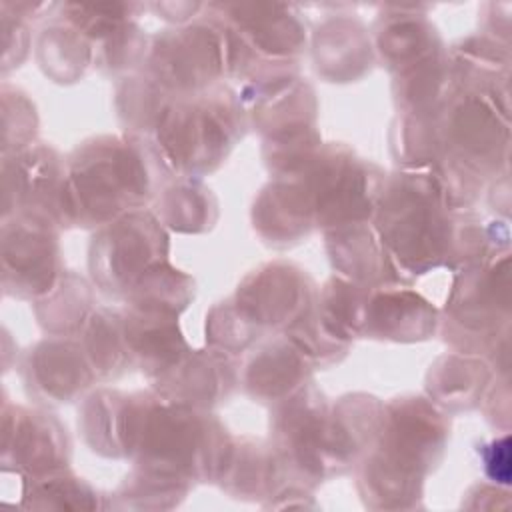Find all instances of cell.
Segmentation results:
<instances>
[{
	"label": "cell",
	"mask_w": 512,
	"mask_h": 512,
	"mask_svg": "<svg viewBox=\"0 0 512 512\" xmlns=\"http://www.w3.org/2000/svg\"><path fill=\"white\" fill-rule=\"evenodd\" d=\"M156 164H164L158 150L130 136H104L76 148L66 164L60 224L104 226L136 212L154 196Z\"/></svg>",
	"instance_id": "6da1fadb"
},
{
	"label": "cell",
	"mask_w": 512,
	"mask_h": 512,
	"mask_svg": "<svg viewBox=\"0 0 512 512\" xmlns=\"http://www.w3.org/2000/svg\"><path fill=\"white\" fill-rule=\"evenodd\" d=\"M444 418L422 398L384 408L378 444L362 464L360 490L372 508H412L422 498L426 472L446 442Z\"/></svg>",
	"instance_id": "7a4b0ae2"
},
{
	"label": "cell",
	"mask_w": 512,
	"mask_h": 512,
	"mask_svg": "<svg viewBox=\"0 0 512 512\" xmlns=\"http://www.w3.org/2000/svg\"><path fill=\"white\" fill-rule=\"evenodd\" d=\"M376 208L378 236L406 270L420 274L452 256L456 228L438 182L428 174L390 180Z\"/></svg>",
	"instance_id": "3957f363"
},
{
	"label": "cell",
	"mask_w": 512,
	"mask_h": 512,
	"mask_svg": "<svg viewBox=\"0 0 512 512\" xmlns=\"http://www.w3.org/2000/svg\"><path fill=\"white\" fill-rule=\"evenodd\" d=\"M240 104L226 90H208L166 102L154 132L166 168L210 172L226 158L242 128Z\"/></svg>",
	"instance_id": "277c9868"
},
{
	"label": "cell",
	"mask_w": 512,
	"mask_h": 512,
	"mask_svg": "<svg viewBox=\"0 0 512 512\" xmlns=\"http://www.w3.org/2000/svg\"><path fill=\"white\" fill-rule=\"evenodd\" d=\"M168 236L146 212H128L102 226L90 246L96 284L114 296H128L134 284L158 262H166Z\"/></svg>",
	"instance_id": "5b68a950"
},
{
	"label": "cell",
	"mask_w": 512,
	"mask_h": 512,
	"mask_svg": "<svg viewBox=\"0 0 512 512\" xmlns=\"http://www.w3.org/2000/svg\"><path fill=\"white\" fill-rule=\"evenodd\" d=\"M508 252L490 264H468L454 284L450 322L456 334H466L464 346H486L508 322L510 310Z\"/></svg>",
	"instance_id": "8992f818"
},
{
	"label": "cell",
	"mask_w": 512,
	"mask_h": 512,
	"mask_svg": "<svg viewBox=\"0 0 512 512\" xmlns=\"http://www.w3.org/2000/svg\"><path fill=\"white\" fill-rule=\"evenodd\" d=\"M312 282L288 264H270L244 280L232 300L240 316L256 330L294 328L310 314Z\"/></svg>",
	"instance_id": "52a82bcc"
},
{
	"label": "cell",
	"mask_w": 512,
	"mask_h": 512,
	"mask_svg": "<svg viewBox=\"0 0 512 512\" xmlns=\"http://www.w3.org/2000/svg\"><path fill=\"white\" fill-rule=\"evenodd\" d=\"M14 238L4 232V280L14 276V288L20 296L48 294L56 280L58 244L52 224L18 214Z\"/></svg>",
	"instance_id": "ba28073f"
},
{
	"label": "cell",
	"mask_w": 512,
	"mask_h": 512,
	"mask_svg": "<svg viewBox=\"0 0 512 512\" xmlns=\"http://www.w3.org/2000/svg\"><path fill=\"white\" fill-rule=\"evenodd\" d=\"M436 312L416 292L406 288H366L360 326L374 338L420 340L434 332Z\"/></svg>",
	"instance_id": "9c48e42d"
},
{
	"label": "cell",
	"mask_w": 512,
	"mask_h": 512,
	"mask_svg": "<svg viewBox=\"0 0 512 512\" xmlns=\"http://www.w3.org/2000/svg\"><path fill=\"white\" fill-rule=\"evenodd\" d=\"M64 432L52 416L16 408L14 432L6 428L4 466L14 462L26 476L68 466L70 444Z\"/></svg>",
	"instance_id": "30bf717a"
},
{
	"label": "cell",
	"mask_w": 512,
	"mask_h": 512,
	"mask_svg": "<svg viewBox=\"0 0 512 512\" xmlns=\"http://www.w3.org/2000/svg\"><path fill=\"white\" fill-rule=\"evenodd\" d=\"M30 386L46 402H70L92 384L96 372L82 348L66 338L42 342L28 362Z\"/></svg>",
	"instance_id": "8fae6325"
},
{
	"label": "cell",
	"mask_w": 512,
	"mask_h": 512,
	"mask_svg": "<svg viewBox=\"0 0 512 512\" xmlns=\"http://www.w3.org/2000/svg\"><path fill=\"white\" fill-rule=\"evenodd\" d=\"M156 388L162 398L192 408L212 406L226 396L234 382V372L226 354L190 350L172 370L158 376Z\"/></svg>",
	"instance_id": "7c38bea8"
},
{
	"label": "cell",
	"mask_w": 512,
	"mask_h": 512,
	"mask_svg": "<svg viewBox=\"0 0 512 512\" xmlns=\"http://www.w3.org/2000/svg\"><path fill=\"white\" fill-rule=\"evenodd\" d=\"M284 466L276 450L266 448L258 442H240L228 444L218 482L234 498L260 500L270 498L278 480H282Z\"/></svg>",
	"instance_id": "4fadbf2b"
},
{
	"label": "cell",
	"mask_w": 512,
	"mask_h": 512,
	"mask_svg": "<svg viewBox=\"0 0 512 512\" xmlns=\"http://www.w3.org/2000/svg\"><path fill=\"white\" fill-rule=\"evenodd\" d=\"M308 358L288 338L262 348L246 366L244 382L254 398L286 400L296 394L306 380Z\"/></svg>",
	"instance_id": "5bb4252c"
},
{
	"label": "cell",
	"mask_w": 512,
	"mask_h": 512,
	"mask_svg": "<svg viewBox=\"0 0 512 512\" xmlns=\"http://www.w3.org/2000/svg\"><path fill=\"white\" fill-rule=\"evenodd\" d=\"M128 398L118 392H96L82 412V432L94 452L104 456H126Z\"/></svg>",
	"instance_id": "9a60e30c"
},
{
	"label": "cell",
	"mask_w": 512,
	"mask_h": 512,
	"mask_svg": "<svg viewBox=\"0 0 512 512\" xmlns=\"http://www.w3.org/2000/svg\"><path fill=\"white\" fill-rule=\"evenodd\" d=\"M100 498L102 496H98L88 482L74 476L68 466L26 476L24 506L28 508L94 510L106 506Z\"/></svg>",
	"instance_id": "2e32d148"
},
{
	"label": "cell",
	"mask_w": 512,
	"mask_h": 512,
	"mask_svg": "<svg viewBox=\"0 0 512 512\" xmlns=\"http://www.w3.org/2000/svg\"><path fill=\"white\" fill-rule=\"evenodd\" d=\"M82 348L102 378H116L132 362L124 336L122 316L110 310H94L84 326Z\"/></svg>",
	"instance_id": "e0dca14e"
},
{
	"label": "cell",
	"mask_w": 512,
	"mask_h": 512,
	"mask_svg": "<svg viewBox=\"0 0 512 512\" xmlns=\"http://www.w3.org/2000/svg\"><path fill=\"white\" fill-rule=\"evenodd\" d=\"M194 296V282L166 262L154 264L134 284L126 302L134 308L178 316Z\"/></svg>",
	"instance_id": "ac0fdd59"
},
{
	"label": "cell",
	"mask_w": 512,
	"mask_h": 512,
	"mask_svg": "<svg viewBox=\"0 0 512 512\" xmlns=\"http://www.w3.org/2000/svg\"><path fill=\"white\" fill-rule=\"evenodd\" d=\"M434 368V376H428V388L440 402L456 408H472L478 404V398L488 384V370L482 362L450 356L442 358Z\"/></svg>",
	"instance_id": "d6986e66"
},
{
	"label": "cell",
	"mask_w": 512,
	"mask_h": 512,
	"mask_svg": "<svg viewBox=\"0 0 512 512\" xmlns=\"http://www.w3.org/2000/svg\"><path fill=\"white\" fill-rule=\"evenodd\" d=\"M160 216L180 232H202L216 220V200L198 182H180L160 200Z\"/></svg>",
	"instance_id": "ffe728a7"
},
{
	"label": "cell",
	"mask_w": 512,
	"mask_h": 512,
	"mask_svg": "<svg viewBox=\"0 0 512 512\" xmlns=\"http://www.w3.org/2000/svg\"><path fill=\"white\" fill-rule=\"evenodd\" d=\"M484 470L496 484H508L510 482V436L504 434L488 444H484L480 450Z\"/></svg>",
	"instance_id": "44dd1931"
}]
</instances>
